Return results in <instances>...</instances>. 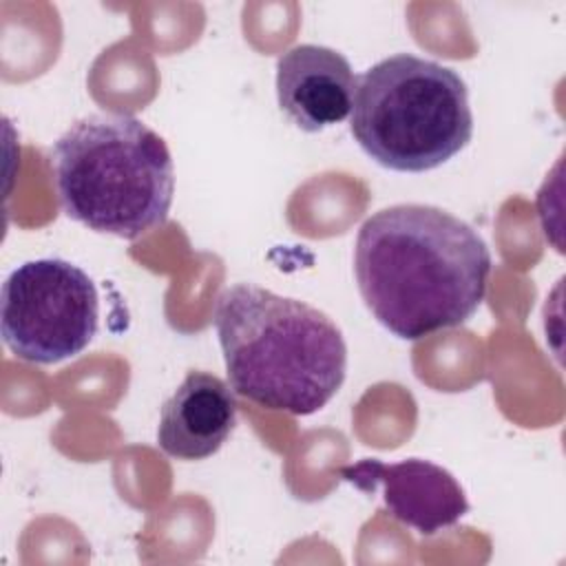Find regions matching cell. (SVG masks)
<instances>
[{
  "label": "cell",
  "instance_id": "obj_8",
  "mask_svg": "<svg viewBox=\"0 0 566 566\" xmlns=\"http://www.w3.org/2000/svg\"><path fill=\"white\" fill-rule=\"evenodd\" d=\"M237 424V400L214 374L188 371L164 402L157 442L177 460H206L230 438Z\"/></svg>",
  "mask_w": 566,
  "mask_h": 566
},
{
  "label": "cell",
  "instance_id": "obj_1",
  "mask_svg": "<svg viewBox=\"0 0 566 566\" xmlns=\"http://www.w3.org/2000/svg\"><path fill=\"white\" fill-rule=\"evenodd\" d=\"M491 268L478 230L422 203L378 210L360 226L354 248L367 310L405 340L467 323L486 294Z\"/></svg>",
  "mask_w": 566,
  "mask_h": 566
},
{
  "label": "cell",
  "instance_id": "obj_2",
  "mask_svg": "<svg viewBox=\"0 0 566 566\" xmlns=\"http://www.w3.org/2000/svg\"><path fill=\"white\" fill-rule=\"evenodd\" d=\"M214 329L230 387L272 411L310 416L347 374V345L321 310L252 283L223 290Z\"/></svg>",
  "mask_w": 566,
  "mask_h": 566
},
{
  "label": "cell",
  "instance_id": "obj_7",
  "mask_svg": "<svg viewBox=\"0 0 566 566\" xmlns=\"http://www.w3.org/2000/svg\"><path fill=\"white\" fill-rule=\"evenodd\" d=\"M356 77L347 57L318 44H298L276 62L281 111L305 133L340 124L354 106Z\"/></svg>",
  "mask_w": 566,
  "mask_h": 566
},
{
  "label": "cell",
  "instance_id": "obj_4",
  "mask_svg": "<svg viewBox=\"0 0 566 566\" xmlns=\"http://www.w3.org/2000/svg\"><path fill=\"white\" fill-rule=\"evenodd\" d=\"M349 130L382 168L433 170L471 142L467 84L449 66L396 53L356 80Z\"/></svg>",
  "mask_w": 566,
  "mask_h": 566
},
{
  "label": "cell",
  "instance_id": "obj_5",
  "mask_svg": "<svg viewBox=\"0 0 566 566\" xmlns=\"http://www.w3.org/2000/svg\"><path fill=\"white\" fill-rule=\"evenodd\" d=\"M0 301L2 338L27 363L73 358L97 332V290L82 268L64 259L18 265L7 276Z\"/></svg>",
  "mask_w": 566,
  "mask_h": 566
},
{
  "label": "cell",
  "instance_id": "obj_3",
  "mask_svg": "<svg viewBox=\"0 0 566 566\" xmlns=\"http://www.w3.org/2000/svg\"><path fill=\"white\" fill-rule=\"evenodd\" d=\"M62 210L91 230L137 239L161 226L175 195L166 142L133 115H88L51 148Z\"/></svg>",
  "mask_w": 566,
  "mask_h": 566
},
{
  "label": "cell",
  "instance_id": "obj_6",
  "mask_svg": "<svg viewBox=\"0 0 566 566\" xmlns=\"http://www.w3.org/2000/svg\"><path fill=\"white\" fill-rule=\"evenodd\" d=\"M338 475L365 493L382 486L389 515L422 535L455 526L469 513V502L458 480L447 469L420 458L394 464L365 458L340 467Z\"/></svg>",
  "mask_w": 566,
  "mask_h": 566
}]
</instances>
